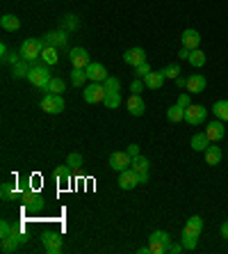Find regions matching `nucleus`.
I'll return each instance as SVG.
<instances>
[{"instance_id": "nucleus-1", "label": "nucleus", "mask_w": 228, "mask_h": 254, "mask_svg": "<svg viewBox=\"0 0 228 254\" xmlns=\"http://www.w3.org/2000/svg\"><path fill=\"white\" fill-rule=\"evenodd\" d=\"M44 48H46L44 39H25V42L21 44V48H18V53H21L23 60H28V62H35V60H41Z\"/></svg>"}, {"instance_id": "nucleus-2", "label": "nucleus", "mask_w": 228, "mask_h": 254, "mask_svg": "<svg viewBox=\"0 0 228 254\" xmlns=\"http://www.w3.org/2000/svg\"><path fill=\"white\" fill-rule=\"evenodd\" d=\"M28 80L35 85V87L46 92L48 83H50V66L48 64H32L30 66V73H28Z\"/></svg>"}, {"instance_id": "nucleus-3", "label": "nucleus", "mask_w": 228, "mask_h": 254, "mask_svg": "<svg viewBox=\"0 0 228 254\" xmlns=\"http://www.w3.org/2000/svg\"><path fill=\"white\" fill-rule=\"evenodd\" d=\"M41 243H44V250H46L48 254H59L64 250V238H62V234H57V231H44Z\"/></svg>"}, {"instance_id": "nucleus-4", "label": "nucleus", "mask_w": 228, "mask_h": 254, "mask_svg": "<svg viewBox=\"0 0 228 254\" xmlns=\"http://www.w3.org/2000/svg\"><path fill=\"white\" fill-rule=\"evenodd\" d=\"M205 117H208V108L201 106V103H192V106L185 108V122H187L189 126L203 124Z\"/></svg>"}, {"instance_id": "nucleus-5", "label": "nucleus", "mask_w": 228, "mask_h": 254, "mask_svg": "<svg viewBox=\"0 0 228 254\" xmlns=\"http://www.w3.org/2000/svg\"><path fill=\"white\" fill-rule=\"evenodd\" d=\"M64 108H66V103L62 99V94H46L41 99V110L48 115H59Z\"/></svg>"}, {"instance_id": "nucleus-6", "label": "nucleus", "mask_w": 228, "mask_h": 254, "mask_svg": "<svg viewBox=\"0 0 228 254\" xmlns=\"http://www.w3.org/2000/svg\"><path fill=\"white\" fill-rule=\"evenodd\" d=\"M21 204L28 213H37L44 208V197L37 192V190H23V195H21Z\"/></svg>"}, {"instance_id": "nucleus-7", "label": "nucleus", "mask_w": 228, "mask_h": 254, "mask_svg": "<svg viewBox=\"0 0 228 254\" xmlns=\"http://www.w3.org/2000/svg\"><path fill=\"white\" fill-rule=\"evenodd\" d=\"M105 85L103 83H91L87 85V89L82 92V99L87 101V103H103L105 101Z\"/></svg>"}, {"instance_id": "nucleus-8", "label": "nucleus", "mask_w": 228, "mask_h": 254, "mask_svg": "<svg viewBox=\"0 0 228 254\" xmlns=\"http://www.w3.org/2000/svg\"><path fill=\"white\" fill-rule=\"evenodd\" d=\"M69 60H71V66L73 69H87L91 62H89V53H87V48H71L69 51Z\"/></svg>"}, {"instance_id": "nucleus-9", "label": "nucleus", "mask_w": 228, "mask_h": 254, "mask_svg": "<svg viewBox=\"0 0 228 254\" xmlns=\"http://www.w3.org/2000/svg\"><path fill=\"white\" fill-rule=\"evenodd\" d=\"M135 186H139V174H137L133 167L119 172V188L121 190H133Z\"/></svg>"}, {"instance_id": "nucleus-10", "label": "nucleus", "mask_w": 228, "mask_h": 254, "mask_svg": "<svg viewBox=\"0 0 228 254\" xmlns=\"http://www.w3.org/2000/svg\"><path fill=\"white\" fill-rule=\"evenodd\" d=\"M205 135L210 137V142H219L224 140V135H226V126H224L222 119H212V122H208V126H205Z\"/></svg>"}, {"instance_id": "nucleus-11", "label": "nucleus", "mask_w": 228, "mask_h": 254, "mask_svg": "<svg viewBox=\"0 0 228 254\" xmlns=\"http://www.w3.org/2000/svg\"><path fill=\"white\" fill-rule=\"evenodd\" d=\"M133 165V158H130L128 151H114V154L110 156V167L117 172H123L128 170V167Z\"/></svg>"}, {"instance_id": "nucleus-12", "label": "nucleus", "mask_w": 228, "mask_h": 254, "mask_svg": "<svg viewBox=\"0 0 228 254\" xmlns=\"http://www.w3.org/2000/svg\"><path fill=\"white\" fill-rule=\"evenodd\" d=\"M126 108H128V113L133 117H141V115L146 113V103H144L141 94H130L128 101H126Z\"/></svg>"}, {"instance_id": "nucleus-13", "label": "nucleus", "mask_w": 228, "mask_h": 254, "mask_svg": "<svg viewBox=\"0 0 228 254\" xmlns=\"http://www.w3.org/2000/svg\"><path fill=\"white\" fill-rule=\"evenodd\" d=\"M123 62H126V64H130L133 69L137 64H141V62H146V53H144V48H141V46L128 48V51L123 53Z\"/></svg>"}, {"instance_id": "nucleus-14", "label": "nucleus", "mask_w": 228, "mask_h": 254, "mask_svg": "<svg viewBox=\"0 0 228 254\" xmlns=\"http://www.w3.org/2000/svg\"><path fill=\"white\" fill-rule=\"evenodd\" d=\"M201 231H203V218H201V215H192V218L185 222V227H182V236L199 238Z\"/></svg>"}, {"instance_id": "nucleus-15", "label": "nucleus", "mask_w": 228, "mask_h": 254, "mask_svg": "<svg viewBox=\"0 0 228 254\" xmlns=\"http://www.w3.org/2000/svg\"><path fill=\"white\" fill-rule=\"evenodd\" d=\"M87 78L91 80V83H103V80L107 78L105 64H100V62H91V64L87 66Z\"/></svg>"}, {"instance_id": "nucleus-16", "label": "nucleus", "mask_w": 228, "mask_h": 254, "mask_svg": "<svg viewBox=\"0 0 228 254\" xmlns=\"http://www.w3.org/2000/svg\"><path fill=\"white\" fill-rule=\"evenodd\" d=\"M66 39H69V35H66L64 30H55V32H46V35H44L46 46H53V48L66 46Z\"/></svg>"}, {"instance_id": "nucleus-17", "label": "nucleus", "mask_w": 228, "mask_h": 254, "mask_svg": "<svg viewBox=\"0 0 228 254\" xmlns=\"http://www.w3.org/2000/svg\"><path fill=\"white\" fill-rule=\"evenodd\" d=\"M181 44L185 48H189V51H194V48L201 46V35L196 32V30L189 28V30H185V32L181 35Z\"/></svg>"}, {"instance_id": "nucleus-18", "label": "nucleus", "mask_w": 228, "mask_h": 254, "mask_svg": "<svg viewBox=\"0 0 228 254\" xmlns=\"http://www.w3.org/2000/svg\"><path fill=\"white\" fill-rule=\"evenodd\" d=\"M205 85H208V80H205L201 73H192V76L187 78V87L185 89H187L189 94H201L205 89Z\"/></svg>"}, {"instance_id": "nucleus-19", "label": "nucleus", "mask_w": 228, "mask_h": 254, "mask_svg": "<svg viewBox=\"0 0 228 254\" xmlns=\"http://www.w3.org/2000/svg\"><path fill=\"white\" fill-rule=\"evenodd\" d=\"M203 154H205V163H208V165H219L224 158V151H222V147H217V142H212Z\"/></svg>"}, {"instance_id": "nucleus-20", "label": "nucleus", "mask_w": 228, "mask_h": 254, "mask_svg": "<svg viewBox=\"0 0 228 254\" xmlns=\"http://www.w3.org/2000/svg\"><path fill=\"white\" fill-rule=\"evenodd\" d=\"M189 144H192L194 151H205V149L210 147L212 142H210V137L205 135V130H201V133H194L192 140H189Z\"/></svg>"}, {"instance_id": "nucleus-21", "label": "nucleus", "mask_w": 228, "mask_h": 254, "mask_svg": "<svg viewBox=\"0 0 228 254\" xmlns=\"http://www.w3.org/2000/svg\"><path fill=\"white\" fill-rule=\"evenodd\" d=\"M164 80H167L164 71H151V73L144 78V83H146L148 89H160V87L164 85Z\"/></svg>"}, {"instance_id": "nucleus-22", "label": "nucleus", "mask_w": 228, "mask_h": 254, "mask_svg": "<svg viewBox=\"0 0 228 254\" xmlns=\"http://www.w3.org/2000/svg\"><path fill=\"white\" fill-rule=\"evenodd\" d=\"M0 28L7 30V32H16L21 28V18L14 16V14H5V16L0 18Z\"/></svg>"}, {"instance_id": "nucleus-23", "label": "nucleus", "mask_w": 228, "mask_h": 254, "mask_svg": "<svg viewBox=\"0 0 228 254\" xmlns=\"http://www.w3.org/2000/svg\"><path fill=\"white\" fill-rule=\"evenodd\" d=\"M167 119H169L171 124H181V122H185V108L182 106H171L169 110H167Z\"/></svg>"}, {"instance_id": "nucleus-24", "label": "nucleus", "mask_w": 228, "mask_h": 254, "mask_svg": "<svg viewBox=\"0 0 228 254\" xmlns=\"http://www.w3.org/2000/svg\"><path fill=\"white\" fill-rule=\"evenodd\" d=\"M30 66H32V62H28V60H21L18 64L12 66V76L16 78V80H21V78H28Z\"/></svg>"}, {"instance_id": "nucleus-25", "label": "nucleus", "mask_w": 228, "mask_h": 254, "mask_svg": "<svg viewBox=\"0 0 228 254\" xmlns=\"http://www.w3.org/2000/svg\"><path fill=\"white\" fill-rule=\"evenodd\" d=\"M212 113H215L217 119H222V122H228V99L215 101V106H212Z\"/></svg>"}, {"instance_id": "nucleus-26", "label": "nucleus", "mask_w": 228, "mask_h": 254, "mask_svg": "<svg viewBox=\"0 0 228 254\" xmlns=\"http://www.w3.org/2000/svg\"><path fill=\"white\" fill-rule=\"evenodd\" d=\"M71 85L73 87H82V85L87 83L89 78H87V69H71Z\"/></svg>"}, {"instance_id": "nucleus-27", "label": "nucleus", "mask_w": 228, "mask_h": 254, "mask_svg": "<svg viewBox=\"0 0 228 254\" xmlns=\"http://www.w3.org/2000/svg\"><path fill=\"white\" fill-rule=\"evenodd\" d=\"M57 60H59L57 48H53V46H46V48H44V53H41V62H44V64L53 66V64H57Z\"/></svg>"}, {"instance_id": "nucleus-28", "label": "nucleus", "mask_w": 228, "mask_h": 254, "mask_svg": "<svg viewBox=\"0 0 228 254\" xmlns=\"http://www.w3.org/2000/svg\"><path fill=\"white\" fill-rule=\"evenodd\" d=\"M66 92V83L62 78H50V83L46 87V94H64Z\"/></svg>"}, {"instance_id": "nucleus-29", "label": "nucleus", "mask_w": 228, "mask_h": 254, "mask_svg": "<svg viewBox=\"0 0 228 254\" xmlns=\"http://www.w3.org/2000/svg\"><path fill=\"white\" fill-rule=\"evenodd\" d=\"M205 60H208V58H205L203 51H201V48H194L192 53H189V60H187V62L194 66V69H199V66L205 64Z\"/></svg>"}, {"instance_id": "nucleus-30", "label": "nucleus", "mask_w": 228, "mask_h": 254, "mask_svg": "<svg viewBox=\"0 0 228 254\" xmlns=\"http://www.w3.org/2000/svg\"><path fill=\"white\" fill-rule=\"evenodd\" d=\"M103 103H105V108H110V110H117V108L123 103V101H121V92H107Z\"/></svg>"}, {"instance_id": "nucleus-31", "label": "nucleus", "mask_w": 228, "mask_h": 254, "mask_svg": "<svg viewBox=\"0 0 228 254\" xmlns=\"http://www.w3.org/2000/svg\"><path fill=\"white\" fill-rule=\"evenodd\" d=\"M18 245H21V243H18L14 236H9V238H0V250H2V252H5V254H12V252H16V250H18Z\"/></svg>"}, {"instance_id": "nucleus-32", "label": "nucleus", "mask_w": 228, "mask_h": 254, "mask_svg": "<svg viewBox=\"0 0 228 254\" xmlns=\"http://www.w3.org/2000/svg\"><path fill=\"white\" fill-rule=\"evenodd\" d=\"M130 167H133V170L135 172H148V167H151V163H148V158H146V156H135V158H133V165H130Z\"/></svg>"}, {"instance_id": "nucleus-33", "label": "nucleus", "mask_w": 228, "mask_h": 254, "mask_svg": "<svg viewBox=\"0 0 228 254\" xmlns=\"http://www.w3.org/2000/svg\"><path fill=\"white\" fill-rule=\"evenodd\" d=\"M162 71H164V76L171 78V80H176V78L182 73V71H181V64H178V62H171V64H167Z\"/></svg>"}, {"instance_id": "nucleus-34", "label": "nucleus", "mask_w": 228, "mask_h": 254, "mask_svg": "<svg viewBox=\"0 0 228 254\" xmlns=\"http://www.w3.org/2000/svg\"><path fill=\"white\" fill-rule=\"evenodd\" d=\"M0 197H2L5 201L14 199V197H16V188H14V184L5 181V184H2V190H0Z\"/></svg>"}, {"instance_id": "nucleus-35", "label": "nucleus", "mask_w": 228, "mask_h": 254, "mask_svg": "<svg viewBox=\"0 0 228 254\" xmlns=\"http://www.w3.org/2000/svg\"><path fill=\"white\" fill-rule=\"evenodd\" d=\"M103 85H105V92H121V80L114 76H107L103 80Z\"/></svg>"}, {"instance_id": "nucleus-36", "label": "nucleus", "mask_w": 228, "mask_h": 254, "mask_svg": "<svg viewBox=\"0 0 228 254\" xmlns=\"http://www.w3.org/2000/svg\"><path fill=\"white\" fill-rule=\"evenodd\" d=\"M148 250H151V254H164L169 252V245L162 241H148Z\"/></svg>"}, {"instance_id": "nucleus-37", "label": "nucleus", "mask_w": 228, "mask_h": 254, "mask_svg": "<svg viewBox=\"0 0 228 254\" xmlns=\"http://www.w3.org/2000/svg\"><path fill=\"white\" fill-rule=\"evenodd\" d=\"M55 179L59 184H71V167H57L55 170Z\"/></svg>"}, {"instance_id": "nucleus-38", "label": "nucleus", "mask_w": 228, "mask_h": 254, "mask_svg": "<svg viewBox=\"0 0 228 254\" xmlns=\"http://www.w3.org/2000/svg\"><path fill=\"white\" fill-rule=\"evenodd\" d=\"M148 241H162V243H167V245H171V234L169 231L158 229V231H153L151 236H148Z\"/></svg>"}, {"instance_id": "nucleus-39", "label": "nucleus", "mask_w": 228, "mask_h": 254, "mask_svg": "<svg viewBox=\"0 0 228 254\" xmlns=\"http://www.w3.org/2000/svg\"><path fill=\"white\" fill-rule=\"evenodd\" d=\"M181 243L185 245V250H187V252H192V250H196V245H199V238H194V236H182V234H181Z\"/></svg>"}, {"instance_id": "nucleus-40", "label": "nucleus", "mask_w": 228, "mask_h": 254, "mask_svg": "<svg viewBox=\"0 0 228 254\" xmlns=\"http://www.w3.org/2000/svg\"><path fill=\"white\" fill-rule=\"evenodd\" d=\"M151 71L153 69H151V64H148V62H141V64L135 66V76H137V78H146Z\"/></svg>"}, {"instance_id": "nucleus-41", "label": "nucleus", "mask_w": 228, "mask_h": 254, "mask_svg": "<svg viewBox=\"0 0 228 254\" xmlns=\"http://www.w3.org/2000/svg\"><path fill=\"white\" fill-rule=\"evenodd\" d=\"M66 165L73 167V170H76V167H80L82 165V156L76 154V151H73V154H69V156H66Z\"/></svg>"}, {"instance_id": "nucleus-42", "label": "nucleus", "mask_w": 228, "mask_h": 254, "mask_svg": "<svg viewBox=\"0 0 228 254\" xmlns=\"http://www.w3.org/2000/svg\"><path fill=\"white\" fill-rule=\"evenodd\" d=\"M144 87H146L144 78H135L133 83H130V92H133V94H141V89Z\"/></svg>"}, {"instance_id": "nucleus-43", "label": "nucleus", "mask_w": 228, "mask_h": 254, "mask_svg": "<svg viewBox=\"0 0 228 254\" xmlns=\"http://www.w3.org/2000/svg\"><path fill=\"white\" fill-rule=\"evenodd\" d=\"M12 231H14V227L7 222V220H2L0 222V238H9L12 236Z\"/></svg>"}, {"instance_id": "nucleus-44", "label": "nucleus", "mask_w": 228, "mask_h": 254, "mask_svg": "<svg viewBox=\"0 0 228 254\" xmlns=\"http://www.w3.org/2000/svg\"><path fill=\"white\" fill-rule=\"evenodd\" d=\"M64 28L66 30H76L78 28V16H73V14L64 16Z\"/></svg>"}, {"instance_id": "nucleus-45", "label": "nucleus", "mask_w": 228, "mask_h": 254, "mask_svg": "<svg viewBox=\"0 0 228 254\" xmlns=\"http://www.w3.org/2000/svg\"><path fill=\"white\" fill-rule=\"evenodd\" d=\"M178 106H182V108L192 106V94H189V92H182V94L178 96Z\"/></svg>"}, {"instance_id": "nucleus-46", "label": "nucleus", "mask_w": 228, "mask_h": 254, "mask_svg": "<svg viewBox=\"0 0 228 254\" xmlns=\"http://www.w3.org/2000/svg\"><path fill=\"white\" fill-rule=\"evenodd\" d=\"M182 250H185V245H182V243H174V241H171V245H169V252L171 254H181Z\"/></svg>"}, {"instance_id": "nucleus-47", "label": "nucleus", "mask_w": 228, "mask_h": 254, "mask_svg": "<svg viewBox=\"0 0 228 254\" xmlns=\"http://www.w3.org/2000/svg\"><path fill=\"white\" fill-rule=\"evenodd\" d=\"M126 151L130 154V158H135V156H139V144H130Z\"/></svg>"}, {"instance_id": "nucleus-48", "label": "nucleus", "mask_w": 228, "mask_h": 254, "mask_svg": "<svg viewBox=\"0 0 228 254\" xmlns=\"http://www.w3.org/2000/svg\"><path fill=\"white\" fill-rule=\"evenodd\" d=\"M189 53H192V51H189V48H185V46H182L181 51H178V60H189Z\"/></svg>"}, {"instance_id": "nucleus-49", "label": "nucleus", "mask_w": 228, "mask_h": 254, "mask_svg": "<svg viewBox=\"0 0 228 254\" xmlns=\"http://www.w3.org/2000/svg\"><path fill=\"white\" fill-rule=\"evenodd\" d=\"M7 55H9V51H7V44L2 42L0 44V58H2V62H7Z\"/></svg>"}, {"instance_id": "nucleus-50", "label": "nucleus", "mask_w": 228, "mask_h": 254, "mask_svg": "<svg viewBox=\"0 0 228 254\" xmlns=\"http://www.w3.org/2000/svg\"><path fill=\"white\" fill-rule=\"evenodd\" d=\"M176 87H187V78L178 76V78H176Z\"/></svg>"}, {"instance_id": "nucleus-51", "label": "nucleus", "mask_w": 228, "mask_h": 254, "mask_svg": "<svg viewBox=\"0 0 228 254\" xmlns=\"http://www.w3.org/2000/svg\"><path fill=\"white\" fill-rule=\"evenodd\" d=\"M139 174V184H148V172H137Z\"/></svg>"}, {"instance_id": "nucleus-52", "label": "nucleus", "mask_w": 228, "mask_h": 254, "mask_svg": "<svg viewBox=\"0 0 228 254\" xmlns=\"http://www.w3.org/2000/svg\"><path fill=\"white\" fill-rule=\"evenodd\" d=\"M219 231H222V238H226V241H228V220L222 225V229H219Z\"/></svg>"}, {"instance_id": "nucleus-53", "label": "nucleus", "mask_w": 228, "mask_h": 254, "mask_svg": "<svg viewBox=\"0 0 228 254\" xmlns=\"http://www.w3.org/2000/svg\"><path fill=\"white\" fill-rule=\"evenodd\" d=\"M139 254H151V250H148V245H141V248H139Z\"/></svg>"}]
</instances>
